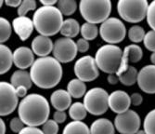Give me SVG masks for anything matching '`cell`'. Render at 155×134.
I'll return each instance as SVG.
<instances>
[{"label":"cell","instance_id":"cell-42","mask_svg":"<svg viewBox=\"0 0 155 134\" xmlns=\"http://www.w3.org/2000/svg\"><path fill=\"white\" fill-rule=\"evenodd\" d=\"M16 88V92H17V95L19 98H21L23 99L24 97H26L28 94H27V91H28V88L24 86H20L18 88Z\"/></svg>","mask_w":155,"mask_h":134},{"label":"cell","instance_id":"cell-12","mask_svg":"<svg viewBox=\"0 0 155 134\" xmlns=\"http://www.w3.org/2000/svg\"><path fill=\"white\" fill-rule=\"evenodd\" d=\"M114 124L120 134H136L141 125V119L137 112L129 109L123 114L117 115Z\"/></svg>","mask_w":155,"mask_h":134},{"label":"cell","instance_id":"cell-26","mask_svg":"<svg viewBox=\"0 0 155 134\" xmlns=\"http://www.w3.org/2000/svg\"><path fill=\"white\" fill-rule=\"evenodd\" d=\"M137 74H138V72L136 69V67L129 65L128 68L124 73H122L118 76L119 81L124 86H127V87L133 86L134 84L137 82Z\"/></svg>","mask_w":155,"mask_h":134},{"label":"cell","instance_id":"cell-35","mask_svg":"<svg viewBox=\"0 0 155 134\" xmlns=\"http://www.w3.org/2000/svg\"><path fill=\"white\" fill-rule=\"evenodd\" d=\"M42 130L44 134H58L59 132V124L54 119H48V120L42 126Z\"/></svg>","mask_w":155,"mask_h":134},{"label":"cell","instance_id":"cell-43","mask_svg":"<svg viewBox=\"0 0 155 134\" xmlns=\"http://www.w3.org/2000/svg\"><path fill=\"white\" fill-rule=\"evenodd\" d=\"M107 80H108L109 84H110V85H116L119 82V77L116 74H110L108 76Z\"/></svg>","mask_w":155,"mask_h":134},{"label":"cell","instance_id":"cell-41","mask_svg":"<svg viewBox=\"0 0 155 134\" xmlns=\"http://www.w3.org/2000/svg\"><path fill=\"white\" fill-rule=\"evenodd\" d=\"M130 99H131V104H133L134 106H139L140 104L143 102V97H142V95L137 93V92L133 93L130 96Z\"/></svg>","mask_w":155,"mask_h":134},{"label":"cell","instance_id":"cell-4","mask_svg":"<svg viewBox=\"0 0 155 134\" xmlns=\"http://www.w3.org/2000/svg\"><path fill=\"white\" fill-rule=\"evenodd\" d=\"M124 50L117 45H103L95 55V61L98 69L109 74H117L123 60Z\"/></svg>","mask_w":155,"mask_h":134},{"label":"cell","instance_id":"cell-2","mask_svg":"<svg viewBox=\"0 0 155 134\" xmlns=\"http://www.w3.org/2000/svg\"><path fill=\"white\" fill-rule=\"evenodd\" d=\"M61 64L54 57L48 56L35 60L30 68V74L33 83L44 89L53 88L62 78Z\"/></svg>","mask_w":155,"mask_h":134},{"label":"cell","instance_id":"cell-37","mask_svg":"<svg viewBox=\"0 0 155 134\" xmlns=\"http://www.w3.org/2000/svg\"><path fill=\"white\" fill-rule=\"evenodd\" d=\"M9 128L12 132L19 134L24 129V123L19 116L13 117L9 122Z\"/></svg>","mask_w":155,"mask_h":134},{"label":"cell","instance_id":"cell-30","mask_svg":"<svg viewBox=\"0 0 155 134\" xmlns=\"http://www.w3.org/2000/svg\"><path fill=\"white\" fill-rule=\"evenodd\" d=\"M146 36L145 30L143 27L139 25H133L128 30V37L131 42L134 44L140 43L144 40V37Z\"/></svg>","mask_w":155,"mask_h":134},{"label":"cell","instance_id":"cell-5","mask_svg":"<svg viewBox=\"0 0 155 134\" xmlns=\"http://www.w3.org/2000/svg\"><path fill=\"white\" fill-rule=\"evenodd\" d=\"M79 10L87 22L101 24L110 18L111 2L110 0H81Z\"/></svg>","mask_w":155,"mask_h":134},{"label":"cell","instance_id":"cell-1","mask_svg":"<svg viewBox=\"0 0 155 134\" xmlns=\"http://www.w3.org/2000/svg\"><path fill=\"white\" fill-rule=\"evenodd\" d=\"M18 115L24 125L28 127L43 126L50 115L49 102L41 94H28L20 101Z\"/></svg>","mask_w":155,"mask_h":134},{"label":"cell","instance_id":"cell-7","mask_svg":"<svg viewBox=\"0 0 155 134\" xmlns=\"http://www.w3.org/2000/svg\"><path fill=\"white\" fill-rule=\"evenodd\" d=\"M109 95L102 88H92L84 96V105L87 113L93 115H101L109 109Z\"/></svg>","mask_w":155,"mask_h":134},{"label":"cell","instance_id":"cell-49","mask_svg":"<svg viewBox=\"0 0 155 134\" xmlns=\"http://www.w3.org/2000/svg\"><path fill=\"white\" fill-rule=\"evenodd\" d=\"M2 5H3V1H2V0H1V1H0V6L2 7Z\"/></svg>","mask_w":155,"mask_h":134},{"label":"cell","instance_id":"cell-32","mask_svg":"<svg viewBox=\"0 0 155 134\" xmlns=\"http://www.w3.org/2000/svg\"><path fill=\"white\" fill-rule=\"evenodd\" d=\"M143 129L147 134H155V109L150 110L145 116Z\"/></svg>","mask_w":155,"mask_h":134},{"label":"cell","instance_id":"cell-28","mask_svg":"<svg viewBox=\"0 0 155 134\" xmlns=\"http://www.w3.org/2000/svg\"><path fill=\"white\" fill-rule=\"evenodd\" d=\"M98 33H100V29L97 28V24L84 22L81 25L80 34L82 36V38L86 39L87 41L96 39Z\"/></svg>","mask_w":155,"mask_h":134},{"label":"cell","instance_id":"cell-40","mask_svg":"<svg viewBox=\"0 0 155 134\" xmlns=\"http://www.w3.org/2000/svg\"><path fill=\"white\" fill-rule=\"evenodd\" d=\"M19 134H44L43 130L37 127H24V129Z\"/></svg>","mask_w":155,"mask_h":134},{"label":"cell","instance_id":"cell-25","mask_svg":"<svg viewBox=\"0 0 155 134\" xmlns=\"http://www.w3.org/2000/svg\"><path fill=\"white\" fill-rule=\"evenodd\" d=\"M62 134H91L90 127L83 121H72L63 129Z\"/></svg>","mask_w":155,"mask_h":134},{"label":"cell","instance_id":"cell-48","mask_svg":"<svg viewBox=\"0 0 155 134\" xmlns=\"http://www.w3.org/2000/svg\"><path fill=\"white\" fill-rule=\"evenodd\" d=\"M136 134H147V133L145 132V130H144V129H139Z\"/></svg>","mask_w":155,"mask_h":134},{"label":"cell","instance_id":"cell-29","mask_svg":"<svg viewBox=\"0 0 155 134\" xmlns=\"http://www.w3.org/2000/svg\"><path fill=\"white\" fill-rule=\"evenodd\" d=\"M57 8L63 16H71L77 9V3L74 0H60L58 1Z\"/></svg>","mask_w":155,"mask_h":134},{"label":"cell","instance_id":"cell-27","mask_svg":"<svg viewBox=\"0 0 155 134\" xmlns=\"http://www.w3.org/2000/svg\"><path fill=\"white\" fill-rule=\"evenodd\" d=\"M87 111L84 107V103L80 101H76L72 103L71 107L69 108V116L74 121H83V119L86 118Z\"/></svg>","mask_w":155,"mask_h":134},{"label":"cell","instance_id":"cell-31","mask_svg":"<svg viewBox=\"0 0 155 134\" xmlns=\"http://www.w3.org/2000/svg\"><path fill=\"white\" fill-rule=\"evenodd\" d=\"M12 25L6 18H0V42H7L12 33Z\"/></svg>","mask_w":155,"mask_h":134},{"label":"cell","instance_id":"cell-45","mask_svg":"<svg viewBox=\"0 0 155 134\" xmlns=\"http://www.w3.org/2000/svg\"><path fill=\"white\" fill-rule=\"evenodd\" d=\"M40 3L43 6L51 7V6H55L56 4H58V1L57 0H41Z\"/></svg>","mask_w":155,"mask_h":134},{"label":"cell","instance_id":"cell-19","mask_svg":"<svg viewBox=\"0 0 155 134\" xmlns=\"http://www.w3.org/2000/svg\"><path fill=\"white\" fill-rule=\"evenodd\" d=\"M50 103L56 111H66L72 105V96L67 89H57L50 95Z\"/></svg>","mask_w":155,"mask_h":134},{"label":"cell","instance_id":"cell-46","mask_svg":"<svg viewBox=\"0 0 155 134\" xmlns=\"http://www.w3.org/2000/svg\"><path fill=\"white\" fill-rule=\"evenodd\" d=\"M6 123L3 119H0V134H6Z\"/></svg>","mask_w":155,"mask_h":134},{"label":"cell","instance_id":"cell-15","mask_svg":"<svg viewBox=\"0 0 155 134\" xmlns=\"http://www.w3.org/2000/svg\"><path fill=\"white\" fill-rule=\"evenodd\" d=\"M32 49L27 47H19L13 51V62L20 70L31 68L35 62V55Z\"/></svg>","mask_w":155,"mask_h":134},{"label":"cell","instance_id":"cell-20","mask_svg":"<svg viewBox=\"0 0 155 134\" xmlns=\"http://www.w3.org/2000/svg\"><path fill=\"white\" fill-rule=\"evenodd\" d=\"M91 134H115V127L108 118H98L90 126Z\"/></svg>","mask_w":155,"mask_h":134},{"label":"cell","instance_id":"cell-18","mask_svg":"<svg viewBox=\"0 0 155 134\" xmlns=\"http://www.w3.org/2000/svg\"><path fill=\"white\" fill-rule=\"evenodd\" d=\"M54 43L50 37L45 36H36L32 41V50L39 58L48 57L53 52Z\"/></svg>","mask_w":155,"mask_h":134},{"label":"cell","instance_id":"cell-21","mask_svg":"<svg viewBox=\"0 0 155 134\" xmlns=\"http://www.w3.org/2000/svg\"><path fill=\"white\" fill-rule=\"evenodd\" d=\"M10 84L14 88H18L20 86H24L28 89L31 88L32 85L34 84L31 78L30 72L26 70H16L12 74L10 77Z\"/></svg>","mask_w":155,"mask_h":134},{"label":"cell","instance_id":"cell-11","mask_svg":"<svg viewBox=\"0 0 155 134\" xmlns=\"http://www.w3.org/2000/svg\"><path fill=\"white\" fill-rule=\"evenodd\" d=\"M53 57L61 64H68L73 62L78 53L76 42L72 38L61 37L54 42Z\"/></svg>","mask_w":155,"mask_h":134},{"label":"cell","instance_id":"cell-3","mask_svg":"<svg viewBox=\"0 0 155 134\" xmlns=\"http://www.w3.org/2000/svg\"><path fill=\"white\" fill-rule=\"evenodd\" d=\"M33 22L39 35L50 37L61 33L64 20L62 13L57 7L42 6L35 10Z\"/></svg>","mask_w":155,"mask_h":134},{"label":"cell","instance_id":"cell-10","mask_svg":"<svg viewBox=\"0 0 155 134\" xmlns=\"http://www.w3.org/2000/svg\"><path fill=\"white\" fill-rule=\"evenodd\" d=\"M74 72L76 78L83 82L94 81L100 76L95 58L90 55H86L79 58L74 64Z\"/></svg>","mask_w":155,"mask_h":134},{"label":"cell","instance_id":"cell-16","mask_svg":"<svg viewBox=\"0 0 155 134\" xmlns=\"http://www.w3.org/2000/svg\"><path fill=\"white\" fill-rule=\"evenodd\" d=\"M12 28L21 41H25L31 36L35 30L33 20L27 16H18L12 21Z\"/></svg>","mask_w":155,"mask_h":134},{"label":"cell","instance_id":"cell-8","mask_svg":"<svg viewBox=\"0 0 155 134\" xmlns=\"http://www.w3.org/2000/svg\"><path fill=\"white\" fill-rule=\"evenodd\" d=\"M100 36L107 44L121 43L126 36L125 25L120 19L110 17L101 24Z\"/></svg>","mask_w":155,"mask_h":134},{"label":"cell","instance_id":"cell-6","mask_svg":"<svg viewBox=\"0 0 155 134\" xmlns=\"http://www.w3.org/2000/svg\"><path fill=\"white\" fill-rule=\"evenodd\" d=\"M149 2L147 0H119L117 11L120 17L127 22L137 23L147 17Z\"/></svg>","mask_w":155,"mask_h":134},{"label":"cell","instance_id":"cell-13","mask_svg":"<svg viewBox=\"0 0 155 134\" xmlns=\"http://www.w3.org/2000/svg\"><path fill=\"white\" fill-rule=\"evenodd\" d=\"M137 85L147 94H155V65H145L137 74Z\"/></svg>","mask_w":155,"mask_h":134},{"label":"cell","instance_id":"cell-38","mask_svg":"<svg viewBox=\"0 0 155 134\" xmlns=\"http://www.w3.org/2000/svg\"><path fill=\"white\" fill-rule=\"evenodd\" d=\"M76 46H77V50L78 52H87L89 50V43L87 40L84 39V38H79L76 41Z\"/></svg>","mask_w":155,"mask_h":134},{"label":"cell","instance_id":"cell-14","mask_svg":"<svg viewBox=\"0 0 155 134\" xmlns=\"http://www.w3.org/2000/svg\"><path fill=\"white\" fill-rule=\"evenodd\" d=\"M130 105L131 99L127 92L115 91L109 95V108L117 115L128 111Z\"/></svg>","mask_w":155,"mask_h":134},{"label":"cell","instance_id":"cell-24","mask_svg":"<svg viewBox=\"0 0 155 134\" xmlns=\"http://www.w3.org/2000/svg\"><path fill=\"white\" fill-rule=\"evenodd\" d=\"M67 91L72 96V98L80 99L86 95L87 85L84 82L81 81L78 78H74L67 85Z\"/></svg>","mask_w":155,"mask_h":134},{"label":"cell","instance_id":"cell-9","mask_svg":"<svg viewBox=\"0 0 155 134\" xmlns=\"http://www.w3.org/2000/svg\"><path fill=\"white\" fill-rule=\"evenodd\" d=\"M19 97L16 88L9 82H0V115L7 116L19 107Z\"/></svg>","mask_w":155,"mask_h":134},{"label":"cell","instance_id":"cell-47","mask_svg":"<svg viewBox=\"0 0 155 134\" xmlns=\"http://www.w3.org/2000/svg\"><path fill=\"white\" fill-rule=\"evenodd\" d=\"M150 59L151 64H152L153 65H155V52H152V53H151V55H150Z\"/></svg>","mask_w":155,"mask_h":134},{"label":"cell","instance_id":"cell-33","mask_svg":"<svg viewBox=\"0 0 155 134\" xmlns=\"http://www.w3.org/2000/svg\"><path fill=\"white\" fill-rule=\"evenodd\" d=\"M36 9V2L35 0H24L21 2V6L18 8L19 16H26V14L31 11Z\"/></svg>","mask_w":155,"mask_h":134},{"label":"cell","instance_id":"cell-44","mask_svg":"<svg viewBox=\"0 0 155 134\" xmlns=\"http://www.w3.org/2000/svg\"><path fill=\"white\" fill-rule=\"evenodd\" d=\"M21 2L22 1H21V0H6L5 4L11 8H19L21 6Z\"/></svg>","mask_w":155,"mask_h":134},{"label":"cell","instance_id":"cell-22","mask_svg":"<svg viewBox=\"0 0 155 134\" xmlns=\"http://www.w3.org/2000/svg\"><path fill=\"white\" fill-rule=\"evenodd\" d=\"M13 64V52L6 45L1 44L0 45V74L8 73Z\"/></svg>","mask_w":155,"mask_h":134},{"label":"cell","instance_id":"cell-39","mask_svg":"<svg viewBox=\"0 0 155 134\" xmlns=\"http://www.w3.org/2000/svg\"><path fill=\"white\" fill-rule=\"evenodd\" d=\"M53 119L58 124H61L66 121L67 114L65 113V111H56L53 115Z\"/></svg>","mask_w":155,"mask_h":134},{"label":"cell","instance_id":"cell-23","mask_svg":"<svg viewBox=\"0 0 155 134\" xmlns=\"http://www.w3.org/2000/svg\"><path fill=\"white\" fill-rule=\"evenodd\" d=\"M80 30H81V26L78 21L73 18H69L64 20L61 30V34L64 37L73 39L74 37L78 36V34L80 33Z\"/></svg>","mask_w":155,"mask_h":134},{"label":"cell","instance_id":"cell-17","mask_svg":"<svg viewBox=\"0 0 155 134\" xmlns=\"http://www.w3.org/2000/svg\"><path fill=\"white\" fill-rule=\"evenodd\" d=\"M143 57V50L141 47H139L138 45L131 44L126 46L124 50L123 53V60H122V64L121 67L116 74L117 76L124 73L126 69L128 68V63H138Z\"/></svg>","mask_w":155,"mask_h":134},{"label":"cell","instance_id":"cell-36","mask_svg":"<svg viewBox=\"0 0 155 134\" xmlns=\"http://www.w3.org/2000/svg\"><path fill=\"white\" fill-rule=\"evenodd\" d=\"M147 22L151 30L155 31V0L149 4L148 11H147Z\"/></svg>","mask_w":155,"mask_h":134},{"label":"cell","instance_id":"cell-34","mask_svg":"<svg viewBox=\"0 0 155 134\" xmlns=\"http://www.w3.org/2000/svg\"><path fill=\"white\" fill-rule=\"evenodd\" d=\"M143 43H144L145 48L151 52H155V31L150 30V31L147 32L144 37Z\"/></svg>","mask_w":155,"mask_h":134}]
</instances>
